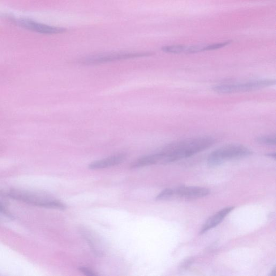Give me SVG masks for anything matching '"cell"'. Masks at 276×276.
<instances>
[{"label": "cell", "instance_id": "18", "mask_svg": "<svg viewBox=\"0 0 276 276\" xmlns=\"http://www.w3.org/2000/svg\"><path fill=\"white\" fill-rule=\"evenodd\" d=\"M0 212L9 213L7 210L5 204L2 200H0Z\"/></svg>", "mask_w": 276, "mask_h": 276}, {"label": "cell", "instance_id": "2", "mask_svg": "<svg viewBox=\"0 0 276 276\" xmlns=\"http://www.w3.org/2000/svg\"><path fill=\"white\" fill-rule=\"evenodd\" d=\"M7 196L14 200L33 206L60 210L66 208L61 201L36 191L13 189L8 191Z\"/></svg>", "mask_w": 276, "mask_h": 276}, {"label": "cell", "instance_id": "6", "mask_svg": "<svg viewBox=\"0 0 276 276\" xmlns=\"http://www.w3.org/2000/svg\"><path fill=\"white\" fill-rule=\"evenodd\" d=\"M14 22L16 23L17 25L23 27V29L26 30L42 34H58L67 32V30L64 29V27L53 26L43 24L31 19H27V18L15 19Z\"/></svg>", "mask_w": 276, "mask_h": 276}, {"label": "cell", "instance_id": "19", "mask_svg": "<svg viewBox=\"0 0 276 276\" xmlns=\"http://www.w3.org/2000/svg\"><path fill=\"white\" fill-rule=\"evenodd\" d=\"M268 156H270V157L273 158L274 159L275 158V153H271L268 154H267Z\"/></svg>", "mask_w": 276, "mask_h": 276}, {"label": "cell", "instance_id": "11", "mask_svg": "<svg viewBox=\"0 0 276 276\" xmlns=\"http://www.w3.org/2000/svg\"><path fill=\"white\" fill-rule=\"evenodd\" d=\"M162 155L159 152H156L154 153L145 155L142 157L137 159L134 161L131 165V169H137L147 167V165L155 164L162 161Z\"/></svg>", "mask_w": 276, "mask_h": 276}, {"label": "cell", "instance_id": "7", "mask_svg": "<svg viewBox=\"0 0 276 276\" xmlns=\"http://www.w3.org/2000/svg\"><path fill=\"white\" fill-rule=\"evenodd\" d=\"M174 196L186 199H197L204 198L209 194V190L206 188L199 187L181 186L174 189Z\"/></svg>", "mask_w": 276, "mask_h": 276}, {"label": "cell", "instance_id": "17", "mask_svg": "<svg viewBox=\"0 0 276 276\" xmlns=\"http://www.w3.org/2000/svg\"><path fill=\"white\" fill-rule=\"evenodd\" d=\"M193 262V260L192 259H189L185 261V262H183L181 266V268L186 269L189 267V266L192 264Z\"/></svg>", "mask_w": 276, "mask_h": 276}, {"label": "cell", "instance_id": "16", "mask_svg": "<svg viewBox=\"0 0 276 276\" xmlns=\"http://www.w3.org/2000/svg\"><path fill=\"white\" fill-rule=\"evenodd\" d=\"M79 270L85 274L89 276H96L97 274L95 273L93 271L86 268V267H80L79 268Z\"/></svg>", "mask_w": 276, "mask_h": 276}, {"label": "cell", "instance_id": "10", "mask_svg": "<svg viewBox=\"0 0 276 276\" xmlns=\"http://www.w3.org/2000/svg\"><path fill=\"white\" fill-rule=\"evenodd\" d=\"M81 232L94 253L97 256H102L104 254V251L102 243H100L101 241L98 237L89 230L88 231L85 228L82 229Z\"/></svg>", "mask_w": 276, "mask_h": 276}, {"label": "cell", "instance_id": "20", "mask_svg": "<svg viewBox=\"0 0 276 276\" xmlns=\"http://www.w3.org/2000/svg\"><path fill=\"white\" fill-rule=\"evenodd\" d=\"M275 271H276V269H275V267H274L273 270L272 271L270 274V275L274 276L275 275Z\"/></svg>", "mask_w": 276, "mask_h": 276}, {"label": "cell", "instance_id": "8", "mask_svg": "<svg viewBox=\"0 0 276 276\" xmlns=\"http://www.w3.org/2000/svg\"><path fill=\"white\" fill-rule=\"evenodd\" d=\"M126 159V155L124 153L117 154L109 157L91 162L89 168L91 170H100L115 167L123 162Z\"/></svg>", "mask_w": 276, "mask_h": 276}, {"label": "cell", "instance_id": "14", "mask_svg": "<svg viewBox=\"0 0 276 276\" xmlns=\"http://www.w3.org/2000/svg\"><path fill=\"white\" fill-rule=\"evenodd\" d=\"M174 196V189H165L162 191L160 194L156 197V199L157 200H168Z\"/></svg>", "mask_w": 276, "mask_h": 276}, {"label": "cell", "instance_id": "15", "mask_svg": "<svg viewBox=\"0 0 276 276\" xmlns=\"http://www.w3.org/2000/svg\"><path fill=\"white\" fill-rule=\"evenodd\" d=\"M231 41H227L223 43H218L213 44L205 45L204 46V51H210V50H214L218 49L219 48H222L228 45L229 44H231Z\"/></svg>", "mask_w": 276, "mask_h": 276}, {"label": "cell", "instance_id": "4", "mask_svg": "<svg viewBox=\"0 0 276 276\" xmlns=\"http://www.w3.org/2000/svg\"><path fill=\"white\" fill-rule=\"evenodd\" d=\"M152 52H131L119 51L106 52L90 55L79 60L80 64L86 66L97 65V64L111 63L116 61L127 60L140 58L152 56Z\"/></svg>", "mask_w": 276, "mask_h": 276}, {"label": "cell", "instance_id": "9", "mask_svg": "<svg viewBox=\"0 0 276 276\" xmlns=\"http://www.w3.org/2000/svg\"><path fill=\"white\" fill-rule=\"evenodd\" d=\"M234 208V207H228L220 210L218 213L211 216L207 220L204 226L202 227L200 234H204L222 223L224 219L228 214L231 212Z\"/></svg>", "mask_w": 276, "mask_h": 276}, {"label": "cell", "instance_id": "1", "mask_svg": "<svg viewBox=\"0 0 276 276\" xmlns=\"http://www.w3.org/2000/svg\"><path fill=\"white\" fill-rule=\"evenodd\" d=\"M215 142V139L209 136L173 142L159 150L163 156L162 162L167 163L190 157L208 149Z\"/></svg>", "mask_w": 276, "mask_h": 276}, {"label": "cell", "instance_id": "5", "mask_svg": "<svg viewBox=\"0 0 276 276\" xmlns=\"http://www.w3.org/2000/svg\"><path fill=\"white\" fill-rule=\"evenodd\" d=\"M275 84L273 79H259L242 82H234L216 86L213 89L219 94H227L251 91L269 87Z\"/></svg>", "mask_w": 276, "mask_h": 276}, {"label": "cell", "instance_id": "13", "mask_svg": "<svg viewBox=\"0 0 276 276\" xmlns=\"http://www.w3.org/2000/svg\"><path fill=\"white\" fill-rule=\"evenodd\" d=\"M256 142L267 146H275L276 144L275 135H262L258 136L255 140Z\"/></svg>", "mask_w": 276, "mask_h": 276}, {"label": "cell", "instance_id": "12", "mask_svg": "<svg viewBox=\"0 0 276 276\" xmlns=\"http://www.w3.org/2000/svg\"><path fill=\"white\" fill-rule=\"evenodd\" d=\"M187 46L183 45H173L164 46L162 47L161 50L164 52L171 53H180L186 52Z\"/></svg>", "mask_w": 276, "mask_h": 276}, {"label": "cell", "instance_id": "3", "mask_svg": "<svg viewBox=\"0 0 276 276\" xmlns=\"http://www.w3.org/2000/svg\"><path fill=\"white\" fill-rule=\"evenodd\" d=\"M252 154L246 147L240 144H229L220 147L208 156V164L216 167L227 160L241 159Z\"/></svg>", "mask_w": 276, "mask_h": 276}]
</instances>
